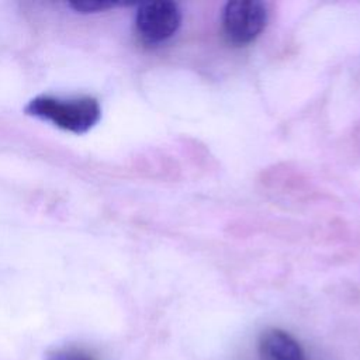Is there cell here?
I'll use <instances>...</instances> for the list:
<instances>
[{
	"instance_id": "cell-1",
	"label": "cell",
	"mask_w": 360,
	"mask_h": 360,
	"mask_svg": "<svg viewBox=\"0 0 360 360\" xmlns=\"http://www.w3.org/2000/svg\"><path fill=\"white\" fill-rule=\"evenodd\" d=\"M25 112L77 135L90 131L101 118L100 103L90 96H37L25 105Z\"/></svg>"
},
{
	"instance_id": "cell-2",
	"label": "cell",
	"mask_w": 360,
	"mask_h": 360,
	"mask_svg": "<svg viewBox=\"0 0 360 360\" xmlns=\"http://www.w3.org/2000/svg\"><path fill=\"white\" fill-rule=\"evenodd\" d=\"M267 24L266 4L257 0L228 1L222 11V31L235 46L253 42Z\"/></svg>"
},
{
	"instance_id": "cell-3",
	"label": "cell",
	"mask_w": 360,
	"mask_h": 360,
	"mask_svg": "<svg viewBox=\"0 0 360 360\" xmlns=\"http://www.w3.org/2000/svg\"><path fill=\"white\" fill-rule=\"evenodd\" d=\"M181 24V11L174 1L156 0L139 4L135 14V28L139 38L156 45L172 38Z\"/></svg>"
},
{
	"instance_id": "cell-4",
	"label": "cell",
	"mask_w": 360,
	"mask_h": 360,
	"mask_svg": "<svg viewBox=\"0 0 360 360\" xmlns=\"http://www.w3.org/2000/svg\"><path fill=\"white\" fill-rule=\"evenodd\" d=\"M260 360H307L301 343L287 330L267 328L257 342Z\"/></svg>"
},
{
	"instance_id": "cell-5",
	"label": "cell",
	"mask_w": 360,
	"mask_h": 360,
	"mask_svg": "<svg viewBox=\"0 0 360 360\" xmlns=\"http://www.w3.org/2000/svg\"><path fill=\"white\" fill-rule=\"evenodd\" d=\"M45 360H98L87 347L79 345H65L49 350Z\"/></svg>"
},
{
	"instance_id": "cell-6",
	"label": "cell",
	"mask_w": 360,
	"mask_h": 360,
	"mask_svg": "<svg viewBox=\"0 0 360 360\" xmlns=\"http://www.w3.org/2000/svg\"><path fill=\"white\" fill-rule=\"evenodd\" d=\"M117 3L105 1V0H75L69 3V7L73 8L76 13L90 14V13H100L110 8H114Z\"/></svg>"
}]
</instances>
